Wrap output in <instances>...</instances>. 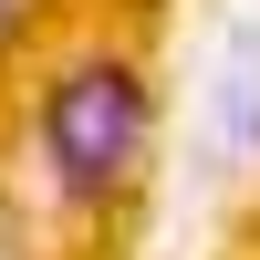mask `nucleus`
Masks as SVG:
<instances>
[{
  "label": "nucleus",
  "mask_w": 260,
  "mask_h": 260,
  "mask_svg": "<svg viewBox=\"0 0 260 260\" xmlns=\"http://www.w3.org/2000/svg\"><path fill=\"white\" fill-rule=\"evenodd\" d=\"M42 156H52V177H62V198L73 208H104L125 177H136V156H146V83H136V62H73V73L42 94Z\"/></svg>",
  "instance_id": "1"
},
{
  "label": "nucleus",
  "mask_w": 260,
  "mask_h": 260,
  "mask_svg": "<svg viewBox=\"0 0 260 260\" xmlns=\"http://www.w3.org/2000/svg\"><path fill=\"white\" fill-rule=\"evenodd\" d=\"M21 21H31V0H0V42H11V31H21Z\"/></svg>",
  "instance_id": "2"
}]
</instances>
